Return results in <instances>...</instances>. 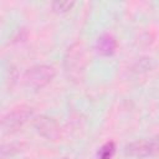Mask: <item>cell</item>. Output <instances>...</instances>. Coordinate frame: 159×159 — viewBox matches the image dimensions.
<instances>
[{"mask_svg": "<svg viewBox=\"0 0 159 159\" xmlns=\"http://www.w3.org/2000/svg\"><path fill=\"white\" fill-rule=\"evenodd\" d=\"M30 119H34V108L20 106L7 112L1 119V129L5 133H12L22 128Z\"/></svg>", "mask_w": 159, "mask_h": 159, "instance_id": "3", "label": "cell"}, {"mask_svg": "<svg viewBox=\"0 0 159 159\" xmlns=\"http://www.w3.org/2000/svg\"><path fill=\"white\" fill-rule=\"evenodd\" d=\"M150 157H159V134L149 138Z\"/></svg>", "mask_w": 159, "mask_h": 159, "instance_id": "11", "label": "cell"}, {"mask_svg": "<svg viewBox=\"0 0 159 159\" xmlns=\"http://www.w3.org/2000/svg\"><path fill=\"white\" fill-rule=\"evenodd\" d=\"M56 76V70L50 65H36L26 70L24 73V83L32 89H41L47 86Z\"/></svg>", "mask_w": 159, "mask_h": 159, "instance_id": "2", "label": "cell"}, {"mask_svg": "<svg viewBox=\"0 0 159 159\" xmlns=\"http://www.w3.org/2000/svg\"><path fill=\"white\" fill-rule=\"evenodd\" d=\"M25 144L24 143H7V144H2L1 145V157L2 158H7V157H12L17 153H20L24 149Z\"/></svg>", "mask_w": 159, "mask_h": 159, "instance_id": "8", "label": "cell"}, {"mask_svg": "<svg viewBox=\"0 0 159 159\" xmlns=\"http://www.w3.org/2000/svg\"><path fill=\"white\" fill-rule=\"evenodd\" d=\"M114 154H116V144H114V142L111 140V142L104 143L99 148V150L97 153V158L98 159H112Z\"/></svg>", "mask_w": 159, "mask_h": 159, "instance_id": "9", "label": "cell"}, {"mask_svg": "<svg viewBox=\"0 0 159 159\" xmlns=\"http://www.w3.org/2000/svg\"><path fill=\"white\" fill-rule=\"evenodd\" d=\"M117 40L111 34H102L96 40V50L102 56H112L117 51Z\"/></svg>", "mask_w": 159, "mask_h": 159, "instance_id": "5", "label": "cell"}, {"mask_svg": "<svg viewBox=\"0 0 159 159\" xmlns=\"http://www.w3.org/2000/svg\"><path fill=\"white\" fill-rule=\"evenodd\" d=\"M124 153H125V155L134 157V158H147V157H150L149 139H139V140L129 143L128 145H125Z\"/></svg>", "mask_w": 159, "mask_h": 159, "instance_id": "6", "label": "cell"}, {"mask_svg": "<svg viewBox=\"0 0 159 159\" xmlns=\"http://www.w3.org/2000/svg\"><path fill=\"white\" fill-rule=\"evenodd\" d=\"M154 68V61L150 57H140L138 58L133 66H132V72L135 75H144L150 72Z\"/></svg>", "mask_w": 159, "mask_h": 159, "instance_id": "7", "label": "cell"}, {"mask_svg": "<svg viewBox=\"0 0 159 159\" xmlns=\"http://www.w3.org/2000/svg\"><path fill=\"white\" fill-rule=\"evenodd\" d=\"M87 53L82 42H73L63 56V71L68 81L80 83L86 73Z\"/></svg>", "mask_w": 159, "mask_h": 159, "instance_id": "1", "label": "cell"}, {"mask_svg": "<svg viewBox=\"0 0 159 159\" xmlns=\"http://www.w3.org/2000/svg\"><path fill=\"white\" fill-rule=\"evenodd\" d=\"M32 125L36 129V132L47 140H57L61 138V134H62L61 127L57 123V120L53 119L52 117H48L45 114L34 117Z\"/></svg>", "mask_w": 159, "mask_h": 159, "instance_id": "4", "label": "cell"}, {"mask_svg": "<svg viewBox=\"0 0 159 159\" xmlns=\"http://www.w3.org/2000/svg\"><path fill=\"white\" fill-rule=\"evenodd\" d=\"M73 1H55L52 2V10L57 14H65L73 7Z\"/></svg>", "mask_w": 159, "mask_h": 159, "instance_id": "10", "label": "cell"}, {"mask_svg": "<svg viewBox=\"0 0 159 159\" xmlns=\"http://www.w3.org/2000/svg\"><path fill=\"white\" fill-rule=\"evenodd\" d=\"M60 159H67V158H60Z\"/></svg>", "mask_w": 159, "mask_h": 159, "instance_id": "12", "label": "cell"}]
</instances>
